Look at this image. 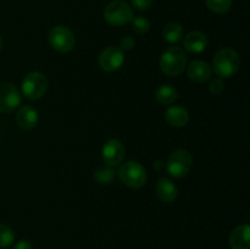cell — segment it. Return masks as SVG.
<instances>
[{"mask_svg":"<svg viewBox=\"0 0 250 249\" xmlns=\"http://www.w3.org/2000/svg\"><path fill=\"white\" fill-rule=\"evenodd\" d=\"M212 66L215 73L220 78H229L238 72L241 67V59L234 49L222 48L215 54Z\"/></svg>","mask_w":250,"mask_h":249,"instance_id":"obj_1","label":"cell"},{"mask_svg":"<svg viewBox=\"0 0 250 249\" xmlns=\"http://www.w3.org/2000/svg\"><path fill=\"white\" fill-rule=\"evenodd\" d=\"M187 65V55L180 46H170L160 58V70L168 77L181 75Z\"/></svg>","mask_w":250,"mask_h":249,"instance_id":"obj_2","label":"cell"},{"mask_svg":"<svg viewBox=\"0 0 250 249\" xmlns=\"http://www.w3.org/2000/svg\"><path fill=\"white\" fill-rule=\"evenodd\" d=\"M119 177L129 188H141L146 183V171L137 161H127L120 167Z\"/></svg>","mask_w":250,"mask_h":249,"instance_id":"obj_3","label":"cell"},{"mask_svg":"<svg viewBox=\"0 0 250 249\" xmlns=\"http://www.w3.org/2000/svg\"><path fill=\"white\" fill-rule=\"evenodd\" d=\"M104 17L111 26H125L133 19V10L124 0H115L106 5Z\"/></svg>","mask_w":250,"mask_h":249,"instance_id":"obj_4","label":"cell"},{"mask_svg":"<svg viewBox=\"0 0 250 249\" xmlns=\"http://www.w3.org/2000/svg\"><path fill=\"white\" fill-rule=\"evenodd\" d=\"M48 42L54 50L59 53H70L76 45L73 32L66 26H55L48 34Z\"/></svg>","mask_w":250,"mask_h":249,"instance_id":"obj_5","label":"cell"},{"mask_svg":"<svg viewBox=\"0 0 250 249\" xmlns=\"http://www.w3.org/2000/svg\"><path fill=\"white\" fill-rule=\"evenodd\" d=\"M193 166V158L190 153L186 149H178L173 151L166 163V170L168 175L172 177L181 178L185 177L190 171Z\"/></svg>","mask_w":250,"mask_h":249,"instance_id":"obj_6","label":"cell"},{"mask_svg":"<svg viewBox=\"0 0 250 249\" xmlns=\"http://www.w3.org/2000/svg\"><path fill=\"white\" fill-rule=\"evenodd\" d=\"M48 90V78L42 72H31L22 81V92L29 100H38Z\"/></svg>","mask_w":250,"mask_h":249,"instance_id":"obj_7","label":"cell"},{"mask_svg":"<svg viewBox=\"0 0 250 249\" xmlns=\"http://www.w3.org/2000/svg\"><path fill=\"white\" fill-rule=\"evenodd\" d=\"M124 61V51L117 46H107L99 54V58H98L100 68L105 72H112V71L119 70Z\"/></svg>","mask_w":250,"mask_h":249,"instance_id":"obj_8","label":"cell"},{"mask_svg":"<svg viewBox=\"0 0 250 249\" xmlns=\"http://www.w3.org/2000/svg\"><path fill=\"white\" fill-rule=\"evenodd\" d=\"M21 104V95L11 83H0V112H12Z\"/></svg>","mask_w":250,"mask_h":249,"instance_id":"obj_9","label":"cell"},{"mask_svg":"<svg viewBox=\"0 0 250 249\" xmlns=\"http://www.w3.org/2000/svg\"><path fill=\"white\" fill-rule=\"evenodd\" d=\"M103 160L107 166H117L125 158V146L117 139H110L102 149Z\"/></svg>","mask_w":250,"mask_h":249,"instance_id":"obj_10","label":"cell"},{"mask_svg":"<svg viewBox=\"0 0 250 249\" xmlns=\"http://www.w3.org/2000/svg\"><path fill=\"white\" fill-rule=\"evenodd\" d=\"M188 77L195 83H204L211 78V67L208 62L202 60H194L188 65Z\"/></svg>","mask_w":250,"mask_h":249,"instance_id":"obj_11","label":"cell"},{"mask_svg":"<svg viewBox=\"0 0 250 249\" xmlns=\"http://www.w3.org/2000/svg\"><path fill=\"white\" fill-rule=\"evenodd\" d=\"M38 112L29 105H24L17 111L16 124L23 131H31L38 124Z\"/></svg>","mask_w":250,"mask_h":249,"instance_id":"obj_12","label":"cell"},{"mask_svg":"<svg viewBox=\"0 0 250 249\" xmlns=\"http://www.w3.org/2000/svg\"><path fill=\"white\" fill-rule=\"evenodd\" d=\"M208 43H209V39H208L207 34L200 31L189 32L183 41L186 50L193 54H199L204 51L207 49Z\"/></svg>","mask_w":250,"mask_h":249,"instance_id":"obj_13","label":"cell"},{"mask_svg":"<svg viewBox=\"0 0 250 249\" xmlns=\"http://www.w3.org/2000/svg\"><path fill=\"white\" fill-rule=\"evenodd\" d=\"M229 247L232 249H250V227L242 225L229 234Z\"/></svg>","mask_w":250,"mask_h":249,"instance_id":"obj_14","label":"cell"},{"mask_svg":"<svg viewBox=\"0 0 250 249\" xmlns=\"http://www.w3.org/2000/svg\"><path fill=\"white\" fill-rule=\"evenodd\" d=\"M178 190L175 183L168 178H160L156 183V195L164 203H172L177 198Z\"/></svg>","mask_w":250,"mask_h":249,"instance_id":"obj_15","label":"cell"},{"mask_svg":"<svg viewBox=\"0 0 250 249\" xmlns=\"http://www.w3.org/2000/svg\"><path fill=\"white\" fill-rule=\"evenodd\" d=\"M165 120L171 127L181 128L185 127L189 121V114L182 106H171L165 112Z\"/></svg>","mask_w":250,"mask_h":249,"instance_id":"obj_16","label":"cell"},{"mask_svg":"<svg viewBox=\"0 0 250 249\" xmlns=\"http://www.w3.org/2000/svg\"><path fill=\"white\" fill-rule=\"evenodd\" d=\"M155 98L158 103L163 105H170L178 98V92L175 87L170 84H163L156 89Z\"/></svg>","mask_w":250,"mask_h":249,"instance_id":"obj_17","label":"cell"},{"mask_svg":"<svg viewBox=\"0 0 250 249\" xmlns=\"http://www.w3.org/2000/svg\"><path fill=\"white\" fill-rule=\"evenodd\" d=\"M163 33L166 42L171 44L178 43L183 37V27L177 22H170L165 26Z\"/></svg>","mask_w":250,"mask_h":249,"instance_id":"obj_18","label":"cell"},{"mask_svg":"<svg viewBox=\"0 0 250 249\" xmlns=\"http://www.w3.org/2000/svg\"><path fill=\"white\" fill-rule=\"evenodd\" d=\"M15 233L9 225L0 224V248H6L12 244Z\"/></svg>","mask_w":250,"mask_h":249,"instance_id":"obj_19","label":"cell"},{"mask_svg":"<svg viewBox=\"0 0 250 249\" xmlns=\"http://www.w3.org/2000/svg\"><path fill=\"white\" fill-rule=\"evenodd\" d=\"M208 7L216 14H226L232 6V0H205Z\"/></svg>","mask_w":250,"mask_h":249,"instance_id":"obj_20","label":"cell"},{"mask_svg":"<svg viewBox=\"0 0 250 249\" xmlns=\"http://www.w3.org/2000/svg\"><path fill=\"white\" fill-rule=\"evenodd\" d=\"M115 177V171L112 170L111 167H102L98 168L97 171L94 172V178L97 182L99 183H107L111 182Z\"/></svg>","mask_w":250,"mask_h":249,"instance_id":"obj_21","label":"cell"},{"mask_svg":"<svg viewBox=\"0 0 250 249\" xmlns=\"http://www.w3.org/2000/svg\"><path fill=\"white\" fill-rule=\"evenodd\" d=\"M132 28L136 33L138 34H144L150 29V22L148 19L143 16H137L134 19H132Z\"/></svg>","mask_w":250,"mask_h":249,"instance_id":"obj_22","label":"cell"},{"mask_svg":"<svg viewBox=\"0 0 250 249\" xmlns=\"http://www.w3.org/2000/svg\"><path fill=\"white\" fill-rule=\"evenodd\" d=\"M136 46V39L131 36H126L120 41V49L122 51H129Z\"/></svg>","mask_w":250,"mask_h":249,"instance_id":"obj_23","label":"cell"},{"mask_svg":"<svg viewBox=\"0 0 250 249\" xmlns=\"http://www.w3.org/2000/svg\"><path fill=\"white\" fill-rule=\"evenodd\" d=\"M224 81H222V78L220 77H216L214 78V80H211V82H210V85H209V90L211 93H214V94H219V93H221L222 90H224Z\"/></svg>","mask_w":250,"mask_h":249,"instance_id":"obj_24","label":"cell"},{"mask_svg":"<svg viewBox=\"0 0 250 249\" xmlns=\"http://www.w3.org/2000/svg\"><path fill=\"white\" fill-rule=\"evenodd\" d=\"M131 1L133 7H136L137 10H141V11L148 10L153 4V0H131Z\"/></svg>","mask_w":250,"mask_h":249,"instance_id":"obj_25","label":"cell"},{"mask_svg":"<svg viewBox=\"0 0 250 249\" xmlns=\"http://www.w3.org/2000/svg\"><path fill=\"white\" fill-rule=\"evenodd\" d=\"M14 249H33V246L29 241L27 239H22V241H19L16 243V246L14 247Z\"/></svg>","mask_w":250,"mask_h":249,"instance_id":"obj_26","label":"cell"},{"mask_svg":"<svg viewBox=\"0 0 250 249\" xmlns=\"http://www.w3.org/2000/svg\"><path fill=\"white\" fill-rule=\"evenodd\" d=\"M160 164H161V161H156V168H158V170H160V168H161V165H160Z\"/></svg>","mask_w":250,"mask_h":249,"instance_id":"obj_27","label":"cell"},{"mask_svg":"<svg viewBox=\"0 0 250 249\" xmlns=\"http://www.w3.org/2000/svg\"><path fill=\"white\" fill-rule=\"evenodd\" d=\"M1 46H2V38L1 36H0V50H1Z\"/></svg>","mask_w":250,"mask_h":249,"instance_id":"obj_28","label":"cell"}]
</instances>
